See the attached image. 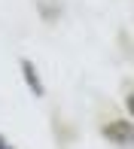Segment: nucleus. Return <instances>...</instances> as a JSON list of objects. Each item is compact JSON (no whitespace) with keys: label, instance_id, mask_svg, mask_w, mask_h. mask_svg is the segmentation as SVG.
I'll use <instances>...</instances> for the list:
<instances>
[{"label":"nucleus","instance_id":"obj_1","mask_svg":"<svg viewBox=\"0 0 134 149\" xmlns=\"http://www.w3.org/2000/svg\"><path fill=\"white\" fill-rule=\"evenodd\" d=\"M100 137L116 149H134V119H113L100 128Z\"/></svg>","mask_w":134,"mask_h":149},{"label":"nucleus","instance_id":"obj_2","mask_svg":"<svg viewBox=\"0 0 134 149\" xmlns=\"http://www.w3.org/2000/svg\"><path fill=\"white\" fill-rule=\"evenodd\" d=\"M18 70H22V79H24V85H28V91L34 97H46V82H43V76H40V70L34 67V61L22 58L18 61Z\"/></svg>","mask_w":134,"mask_h":149},{"label":"nucleus","instance_id":"obj_3","mask_svg":"<svg viewBox=\"0 0 134 149\" xmlns=\"http://www.w3.org/2000/svg\"><path fill=\"white\" fill-rule=\"evenodd\" d=\"M37 12H40V18H43L46 24H52V22H58V15H61V6L52 3V0H37Z\"/></svg>","mask_w":134,"mask_h":149},{"label":"nucleus","instance_id":"obj_4","mask_svg":"<svg viewBox=\"0 0 134 149\" xmlns=\"http://www.w3.org/2000/svg\"><path fill=\"white\" fill-rule=\"evenodd\" d=\"M125 110H128V116L134 119V88H131L128 94H125Z\"/></svg>","mask_w":134,"mask_h":149},{"label":"nucleus","instance_id":"obj_5","mask_svg":"<svg viewBox=\"0 0 134 149\" xmlns=\"http://www.w3.org/2000/svg\"><path fill=\"white\" fill-rule=\"evenodd\" d=\"M0 149H15V146H12V143H9V140H6V137H3V134H0Z\"/></svg>","mask_w":134,"mask_h":149}]
</instances>
